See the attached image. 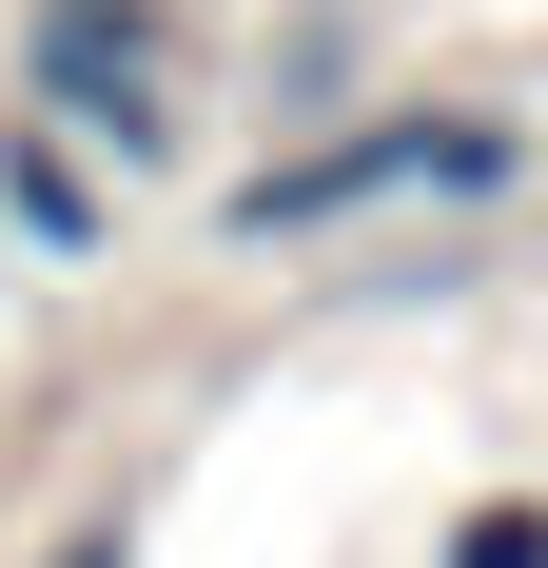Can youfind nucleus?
<instances>
[{
    "mask_svg": "<svg viewBox=\"0 0 548 568\" xmlns=\"http://www.w3.org/2000/svg\"><path fill=\"white\" fill-rule=\"evenodd\" d=\"M529 176V138L509 118H353V138H314V158H274V176H235V235H333V216H392V196H509Z\"/></svg>",
    "mask_w": 548,
    "mask_h": 568,
    "instance_id": "1",
    "label": "nucleus"
},
{
    "mask_svg": "<svg viewBox=\"0 0 548 568\" xmlns=\"http://www.w3.org/2000/svg\"><path fill=\"white\" fill-rule=\"evenodd\" d=\"M20 79H40V118H59V138H118V158H158L176 20H158V0H40V20H20Z\"/></svg>",
    "mask_w": 548,
    "mask_h": 568,
    "instance_id": "2",
    "label": "nucleus"
},
{
    "mask_svg": "<svg viewBox=\"0 0 548 568\" xmlns=\"http://www.w3.org/2000/svg\"><path fill=\"white\" fill-rule=\"evenodd\" d=\"M0 216L40 235V255H99V196H79V158H59V138H0Z\"/></svg>",
    "mask_w": 548,
    "mask_h": 568,
    "instance_id": "3",
    "label": "nucleus"
},
{
    "mask_svg": "<svg viewBox=\"0 0 548 568\" xmlns=\"http://www.w3.org/2000/svg\"><path fill=\"white\" fill-rule=\"evenodd\" d=\"M450 568H548V510H529V490H490V510L450 529Z\"/></svg>",
    "mask_w": 548,
    "mask_h": 568,
    "instance_id": "4",
    "label": "nucleus"
},
{
    "mask_svg": "<svg viewBox=\"0 0 548 568\" xmlns=\"http://www.w3.org/2000/svg\"><path fill=\"white\" fill-rule=\"evenodd\" d=\"M40 568H118V529H79V549H40Z\"/></svg>",
    "mask_w": 548,
    "mask_h": 568,
    "instance_id": "5",
    "label": "nucleus"
}]
</instances>
